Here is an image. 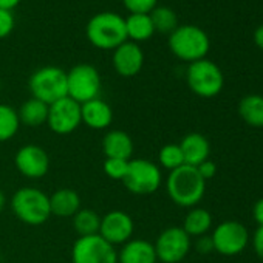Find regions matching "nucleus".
Listing matches in <instances>:
<instances>
[{
	"mask_svg": "<svg viewBox=\"0 0 263 263\" xmlns=\"http://www.w3.org/2000/svg\"><path fill=\"white\" fill-rule=\"evenodd\" d=\"M81 104L65 96L48 105L47 125L56 135H70L81 125Z\"/></svg>",
	"mask_w": 263,
	"mask_h": 263,
	"instance_id": "nucleus-12",
	"label": "nucleus"
},
{
	"mask_svg": "<svg viewBox=\"0 0 263 263\" xmlns=\"http://www.w3.org/2000/svg\"><path fill=\"white\" fill-rule=\"evenodd\" d=\"M186 82L191 91L197 96L214 98L223 90L224 76L215 62L209 59H201L189 64L186 70Z\"/></svg>",
	"mask_w": 263,
	"mask_h": 263,
	"instance_id": "nucleus-6",
	"label": "nucleus"
},
{
	"mask_svg": "<svg viewBox=\"0 0 263 263\" xmlns=\"http://www.w3.org/2000/svg\"><path fill=\"white\" fill-rule=\"evenodd\" d=\"M71 218H73V229L76 231L79 237L99 234L101 217L96 211L81 208Z\"/></svg>",
	"mask_w": 263,
	"mask_h": 263,
	"instance_id": "nucleus-25",
	"label": "nucleus"
},
{
	"mask_svg": "<svg viewBox=\"0 0 263 263\" xmlns=\"http://www.w3.org/2000/svg\"><path fill=\"white\" fill-rule=\"evenodd\" d=\"M151 19L155 28V33L171 34L178 27V17L175 11L169 7H155L151 13Z\"/></svg>",
	"mask_w": 263,
	"mask_h": 263,
	"instance_id": "nucleus-27",
	"label": "nucleus"
},
{
	"mask_svg": "<svg viewBox=\"0 0 263 263\" xmlns=\"http://www.w3.org/2000/svg\"><path fill=\"white\" fill-rule=\"evenodd\" d=\"M211 237L214 241V251L226 257H234L243 252L251 240L248 229L237 220L221 221Z\"/></svg>",
	"mask_w": 263,
	"mask_h": 263,
	"instance_id": "nucleus-11",
	"label": "nucleus"
},
{
	"mask_svg": "<svg viewBox=\"0 0 263 263\" xmlns=\"http://www.w3.org/2000/svg\"><path fill=\"white\" fill-rule=\"evenodd\" d=\"M101 87V74L90 64H78L67 71V96L79 104L99 98Z\"/></svg>",
	"mask_w": 263,
	"mask_h": 263,
	"instance_id": "nucleus-8",
	"label": "nucleus"
},
{
	"mask_svg": "<svg viewBox=\"0 0 263 263\" xmlns=\"http://www.w3.org/2000/svg\"><path fill=\"white\" fill-rule=\"evenodd\" d=\"M122 4L130 14H151L158 0H122Z\"/></svg>",
	"mask_w": 263,
	"mask_h": 263,
	"instance_id": "nucleus-30",
	"label": "nucleus"
},
{
	"mask_svg": "<svg viewBox=\"0 0 263 263\" xmlns=\"http://www.w3.org/2000/svg\"><path fill=\"white\" fill-rule=\"evenodd\" d=\"M184 158V164L197 167L200 166L203 161L209 160L211 155V144L208 141V138L198 132H192V134H187L186 137H183L181 143L178 144Z\"/></svg>",
	"mask_w": 263,
	"mask_h": 263,
	"instance_id": "nucleus-18",
	"label": "nucleus"
},
{
	"mask_svg": "<svg viewBox=\"0 0 263 263\" xmlns=\"http://www.w3.org/2000/svg\"><path fill=\"white\" fill-rule=\"evenodd\" d=\"M16 27V21L13 11H7L0 8V39L8 37Z\"/></svg>",
	"mask_w": 263,
	"mask_h": 263,
	"instance_id": "nucleus-31",
	"label": "nucleus"
},
{
	"mask_svg": "<svg viewBox=\"0 0 263 263\" xmlns=\"http://www.w3.org/2000/svg\"><path fill=\"white\" fill-rule=\"evenodd\" d=\"M186 234L192 238V237H200L209 232V229L212 228V215L208 209L204 208H191L189 212L186 214L184 220H183V226H181Z\"/></svg>",
	"mask_w": 263,
	"mask_h": 263,
	"instance_id": "nucleus-24",
	"label": "nucleus"
},
{
	"mask_svg": "<svg viewBox=\"0 0 263 263\" xmlns=\"http://www.w3.org/2000/svg\"><path fill=\"white\" fill-rule=\"evenodd\" d=\"M134 220L124 211H110L101 217L99 235L113 246L128 241L134 235Z\"/></svg>",
	"mask_w": 263,
	"mask_h": 263,
	"instance_id": "nucleus-14",
	"label": "nucleus"
},
{
	"mask_svg": "<svg viewBox=\"0 0 263 263\" xmlns=\"http://www.w3.org/2000/svg\"><path fill=\"white\" fill-rule=\"evenodd\" d=\"M22 0H0V8L7 10V11H13Z\"/></svg>",
	"mask_w": 263,
	"mask_h": 263,
	"instance_id": "nucleus-36",
	"label": "nucleus"
},
{
	"mask_svg": "<svg viewBox=\"0 0 263 263\" xmlns=\"http://www.w3.org/2000/svg\"><path fill=\"white\" fill-rule=\"evenodd\" d=\"M11 211L22 223L41 226L51 217L50 195L37 187H21L11 197Z\"/></svg>",
	"mask_w": 263,
	"mask_h": 263,
	"instance_id": "nucleus-4",
	"label": "nucleus"
},
{
	"mask_svg": "<svg viewBox=\"0 0 263 263\" xmlns=\"http://www.w3.org/2000/svg\"><path fill=\"white\" fill-rule=\"evenodd\" d=\"M5 206H7V197H5V194L2 192V189H0V212H2V211L5 209Z\"/></svg>",
	"mask_w": 263,
	"mask_h": 263,
	"instance_id": "nucleus-38",
	"label": "nucleus"
},
{
	"mask_svg": "<svg viewBox=\"0 0 263 263\" xmlns=\"http://www.w3.org/2000/svg\"><path fill=\"white\" fill-rule=\"evenodd\" d=\"M28 87L31 98L50 105L67 96V71L54 65L37 68L31 74Z\"/></svg>",
	"mask_w": 263,
	"mask_h": 263,
	"instance_id": "nucleus-5",
	"label": "nucleus"
},
{
	"mask_svg": "<svg viewBox=\"0 0 263 263\" xmlns=\"http://www.w3.org/2000/svg\"><path fill=\"white\" fill-rule=\"evenodd\" d=\"M254 44L260 50H263V25H260L258 28H255V31H254Z\"/></svg>",
	"mask_w": 263,
	"mask_h": 263,
	"instance_id": "nucleus-37",
	"label": "nucleus"
},
{
	"mask_svg": "<svg viewBox=\"0 0 263 263\" xmlns=\"http://www.w3.org/2000/svg\"><path fill=\"white\" fill-rule=\"evenodd\" d=\"M128 161H130V160L105 158V160H104V164H102L104 174H105L110 180L122 181L124 177H125V174H127V169H128Z\"/></svg>",
	"mask_w": 263,
	"mask_h": 263,
	"instance_id": "nucleus-29",
	"label": "nucleus"
},
{
	"mask_svg": "<svg viewBox=\"0 0 263 263\" xmlns=\"http://www.w3.org/2000/svg\"><path fill=\"white\" fill-rule=\"evenodd\" d=\"M166 191L169 198L180 208H195L204 197L206 181L198 174L197 167L181 166L169 172L166 180Z\"/></svg>",
	"mask_w": 263,
	"mask_h": 263,
	"instance_id": "nucleus-1",
	"label": "nucleus"
},
{
	"mask_svg": "<svg viewBox=\"0 0 263 263\" xmlns=\"http://www.w3.org/2000/svg\"><path fill=\"white\" fill-rule=\"evenodd\" d=\"M197 171L201 175V178L204 181H208V180H211V178L215 177V174H217V164L214 161H211V160H206L200 166H197Z\"/></svg>",
	"mask_w": 263,
	"mask_h": 263,
	"instance_id": "nucleus-34",
	"label": "nucleus"
},
{
	"mask_svg": "<svg viewBox=\"0 0 263 263\" xmlns=\"http://www.w3.org/2000/svg\"><path fill=\"white\" fill-rule=\"evenodd\" d=\"M238 116L254 128H263V96L248 95L238 102Z\"/></svg>",
	"mask_w": 263,
	"mask_h": 263,
	"instance_id": "nucleus-21",
	"label": "nucleus"
},
{
	"mask_svg": "<svg viewBox=\"0 0 263 263\" xmlns=\"http://www.w3.org/2000/svg\"><path fill=\"white\" fill-rule=\"evenodd\" d=\"M73 263H118V251L99 234L78 237L71 248Z\"/></svg>",
	"mask_w": 263,
	"mask_h": 263,
	"instance_id": "nucleus-10",
	"label": "nucleus"
},
{
	"mask_svg": "<svg viewBox=\"0 0 263 263\" xmlns=\"http://www.w3.org/2000/svg\"><path fill=\"white\" fill-rule=\"evenodd\" d=\"M14 164L25 178L39 180L50 171V157L44 147L37 144H25L16 152Z\"/></svg>",
	"mask_w": 263,
	"mask_h": 263,
	"instance_id": "nucleus-13",
	"label": "nucleus"
},
{
	"mask_svg": "<svg viewBox=\"0 0 263 263\" xmlns=\"http://www.w3.org/2000/svg\"><path fill=\"white\" fill-rule=\"evenodd\" d=\"M17 115H19L21 125L22 124L28 127L44 125L47 124V119H48V104L36 98H30L21 105V108L17 110Z\"/></svg>",
	"mask_w": 263,
	"mask_h": 263,
	"instance_id": "nucleus-23",
	"label": "nucleus"
},
{
	"mask_svg": "<svg viewBox=\"0 0 263 263\" xmlns=\"http://www.w3.org/2000/svg\"><path fill=\"white\" fill-rule=\"evenodd\" d=\"M169 48L175 58L192 64L206 59L211 48V41L208 33L200 27L181 25L169 34Z\"/></svg>",
	"mask_w": 263,
	"mask_h": 263,
	"instance_id": "nucleus-3",
	"label": "nucleus"
},
{
	"mask_svg": "<svg viewBox=\"0 0 263 263\" xmlns=\"http://www.w3.org/2000/svg\"><path fill=\"white\" fill-rule=\"evenodd\" d=\"M154 246L160 261L180 263L187 257L192 248V238L181 226H169L160 232Z\"/></svg>",
	"mask_w": 263,
	"mask_h": 263,
	"instance_id": "nucleus-9",
	"label": "nucleus"
},
{
	"mask_svg": "<svg viewBox=\"0 0 263 263\" xmlns=\"http://www.w3.org/2000/svg\"><path fill=\"white\" fill-rule=\"evenodd\" d=\"M102 152L105 158L130 160L134 155V140L124 130H108L102 138Z\"/></svg>",
	"mask_w": 263,
	"mask_h": 263,
	"instance_id": "nucleus-19",
	"label": "nucleus"
},
{
	"mask_svg": "<svg viewBox=\"0 0 263 263\" xmlns=\"http://www.w3.org/2000/svg\"><path fill=\"white\" fill-rule=\"evenodd\" d=\"M21 128L17 110L8 104H0V143H7Z\"/></svg>",
	"mask_w": 263,
	"mask_h": 263,
	"instance_id": "nucleus-26",
	"label": "nucleus"
},
{
	"mask_svg": "<svg viewBox=\"0 0 263 263\" xmlns=\"http://www.w3.org/2000/svg\"><path fill=\"white\" fill-rule=\"evenodd\" d=\"M125 31L127 39L135 44L149 41L155 34L151 14H128V17H125Z\"/></svg>",
	"mask_w": 263,
	"mask_h": 263,
	"instance_id": "nucleus-22",
	"label": "nucleus"
},
{
	"mask_svg": "<svg viewBox=\"0 0 263 263\" xmlns=\"http://www.w3.org/2000/svg\"><path fill=\"white\" fill-rule=\"evenodd\" d=\"M111 64H113L115 71L119 76L134 78L143 70V65H144L143 48L135 42L125 41L124 44H121L118 48L113 50Z\"/></svg>",
	"mask_w": 263,
	"mask_h": 263,
	"instance_id": "nucleus-15",
	"label": "nucleus"
},
{
	"mask_svg": "<svg viewBox=\"0 0 263 263\" xmlns=\"http://www.w3.org/2000/svg\"><path fill=\"white\" fill-rule=\"evenodd\" d=\"M163 174L157 163L146 158L128 161L127 174L122 180L125 189L135 195H151L161 187Z\"/></svg>",
	"mask_w": 263,
	"mask_h": 263,
	"instance_id": "nucleus-7",
	"label": "nucleus"
},
{
	"mask_svg": "<svg viewBox=\"0 0 263 263\" xmlns=\"http://www.w3.org/2000/svg\"><path fill=\"white\" fill-rule=\"evenodd\" d=\"M0 91H2V81H0Z\"/></svg>",
	"mask_w": 263,
	"mask_h": 263,
	"instance_id": "nucleus-39",
	"label": "nucleus"
},
{
	"mask_svg": "<svg viewBox=\"0 0 263 263\" xmlns=\"http://www.w3.org/2000/svg\"><path fill=\"white\" fill-rule=\"evenodd\" d=\"M154 243L144 238H130L118 251V263H157Z\"/></svg>",
	"mask_w": 263,
	"mask_h": 263,
	"instance_id": "nucleus-17",
	"label": "nucleus"
},
{
	"mask_svg": "<svg viewBox=\"0 0 263 263\" xmlns=\"http://www.w3.org/2000/svg\"><path fill=\"white\" fill-rule=\"evenodd\" d=\"M252 217L257 221V224H263V198L257 200V203L252 208Z\"/></svg>",
	"mask_w": 263,
	"mask_h": 263,
	"instance_id": "nucleus-35",
	"label": "nucleus"
},
{
	"mask_svg": "<svg viewBox=\"0 0 263 263\" xmlns=\"http://www.w3.org/2000/svg\"><path fill=\"white\" fill-rule=\"evenodd\" d=\"M251 243H252V248H254V252L257 254V257L263 260V224L257 226V229L254 231V234L251 237Z\"/></svg>",
	"mask_w": 263,
	"mask_h": 263,
	"instance_id": "nucleus-32",
	"label": "nucleus"
},
{
	"mask_svg": "<svg viewBox=\"0 0 263 263\" xmlns=\"http://www.w3.org/2000/svg\"><path fill=\"white\" fill-rule=\"evenodd\" d=\"M81 119L93 130H104L113 122V110L108 102L101 98H95L81 104Z\"/></svg>",
	"mask_w": 263,
	"mask_h": 263,
	"instance_id": "nucleus-16",
	"label": "nucleus"
},
{
	"mask_svg": "<svg viewBox=\"0 0 263 263\" xmlns=\"http://www.w3.org/2000/svg\"><path fill=\"white\" fill-rule=\"evenodd\" d=\"M88 42L99 50H115L127 39L125 19L113 11L95 14L85 28Z\"/></svg>",
	"mask_w": 263,
	"mask_h": 263,
	"instance_id": "nucleus-2",
	"label": "nucleus"
},
{
	"mask_svg": "<svg viewBox=\"0 0 263 263\" xmlns=\"http://www.w3.org/2000/svg\"><path fill=\"white\" fill-rule=\"evenodd\" d=\"M51 215L61 218H71L81 209V197L70 187H61L50 195Z\"/></svg>",
	"mask_w": 263,
	"mask_h": 263,
	"instance_id": "nucleus-20",
	"label": "nucleus"
},
{
	"mask_svg": "<svg viewBox=\"0 0 263 263\" xmlns=\"http://www.w3.org/2000/svg\"><path fill=\"white\" fill-rule=\"evenodd\" d=\"M195 249H197V252H200V254H211V252L214 251L212 237L208 235V234L197 237V240H195Z\"/></svg>",
	"mask_w": 263,
	"mask_h": 263,
	"instance_id": "nucleus-33",
	"label": "nucleus"
},
{
	"mask_svg": "<svg viewBox=\"0 0 263 263\" xmlns=\"http://www.w3.org/2000/svg\"><path fill=\"white\" fill-rule=\"evenodd\" d=\"M158 164L169 172L184 166V158L178 144H166L158 152Z\"/></svg>",
	"mask_w": 263,
	"mask_h": 263,
	"instance_id": "nucleus-28",
	"label": "nucleus"
}]
</instances>
